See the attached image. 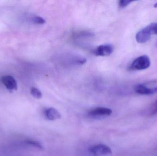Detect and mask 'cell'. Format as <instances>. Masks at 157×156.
Listing matches in <instances>:
<instances>
[{
	"label": "cell",
	"instance_id": "7",
	"mask_svg": "<svg viewBox=\"0 0 157 156\" xmlns=\"http://www.w3.org/2000/svg\"><path fill=\"white\" fill-rule=\"evenodd\" d=\"M151 36L152 35L146 27L136 34V39L138 43H145L150 39Z\"/></svg>",
	"mask_w": 157,
	"mask_h": 156
},
{
	"label": "cell",
	"instance_id": "16",
	"mask_svg": "<svg viewBox=\"0 0 157 156\" xmlns=\"http://www.w3.org/2000/svg\"><path fill=\"white\" fill-rule=\"evenodd\" d=\"M156 45H157V43Z\"/></svg>",
	"mask_w": 157,
	"mask_h": 156
},
{
	"label": "cell",
	"instance_id": "15",
	"mask_svg": "<svg viewBox=\"0 0 157 156\" xmlns=\"http://www.w3.org/2000/svg\"><path fill=\"white\" fill-rule=\"evenodd\" d=\"M154 7L157 8V2L155 4V5H154Z\"/></svg>",
	"mask_w": 157,
	"mask_h": 156
},
{
	"label": "cell",
	"instance_id": "5",
	"mask_svg": "<svg viewBox=\"0 0 157 156\" xmlns=\"http://www.w3.org/2000/svg\"><path fill=\"white\" fill-rule=\"evenodd\" d=\"M135 92L141 95H152L157 93V88H149L145 85L139 84L135 87Z\"/></svg>",
	"mask_w": 157,
	"mask_h": 156
},
{
	"label": "cell",
	"instance_id": "14",
	"mask_svg": "<svg viewBox=\"0 0 157 156\" xmlns=\"http://www.w3.org/2000/svg\"><path fill=\"white\" fill-rule=\"evenodd\" d=\"M132 2V1H125V0H122L120 1L119 2V6L121 8L126 7L128 5L130 4Z\"/></svg>",
	"mask_w": 157,
	"mask_h": 156
},
{
	"label": "cell",
	"instance_id": "4",
	"mask_svg": "<svg viewBox=\"0 0 157 156\" xmlns=\"http://www.w3.org/2000/svg\"><path fill=\"white\" fill-rule=\"evenodd\" d=\"M114 48L110 44H104L98 46L94 50V53L96 56H109L113 52Z\"/></svg>",
	"mask_w": 157,
	"mask_h": 156
},
{
	"label": "cell",
	"instance_id": "2",
	"mask_svg": "<svg viewBox=\"0 0 157 156\" xmlns=\"http://www.w3.org/2000/svg\"><path fill=\"white\" fill-rule=\"evenodd\" d=\"M89 152L94 156H106L112 154L110 147L105 144L95 145L89 148Z\"/></svg>",
	"mask_w": 157,
	"mask_h": 156
},
{
	"label": "cell",
	"instance_id": "9",
	"mask_svg": "<svg viewBox=\"0 0 157 156\" xmlns=\"http://www.w3.org/2000/svg\"><path fill=\"white\" fill-rule=\"evenodd\" d=\"M25 143L27 144L34 147H36V148H38V149H43V147H42V145L39 142L35 141V140H32V139H27V140H25Z\"/></svg>",
	"mask_w": 157,
	"mask_h": 156
},
{
	"label": "cell",
	"instance_id": "1",
	"mask_svg": "<svg viewBox=\"0 0 157 156\" xmlns=\"http://www.w3.org/2000/svg\"><path fill=\"white\" fill-rule=\"evenodd\" d=\"M151 62L150 59L147 56H142L138 57L133 61L130 69L131 70H143L146 69L150 67Z\"/></svg>",
	"mask_w": 157,
	"mask_h": 156
},
{
	"label": "cell",
	"instance_id": "3",
	"mask_svg": "<svg viewBox=\"0 0 157 156\" xmlns=\"http://www.w3.org/2000/svg\"><path fill=\"white\" fill-rule=\"evenodd\" d=\"M112 114V111L105 107H98L90 110L88 113L90 117L93 118H100L110 116Z\"/></svg>",
	"mask_w": 157,
	"mask_h": 156
},
{
	"label": "cell",
	"instance_id": "6",
	"mask_svg": "<svg viewBox=\"0 0 157 156\" xmlns=\"http://www.w3.org/2000/svg\"><path fill=\"white\" fill-rule=\"evenodd\" d=\"M1 80L7 89L11 91L17 89V83L15 79L12 76H3L1 78Z\"/></svg>",
	"mask_w": 157,
	"mask_h": 156
},
{
	"label": "cell",
	"instance_id": "13",
	"mask_svg": "<svg viewBox=\"0 0 157 156\" xmlns=\"http://www.w3.org/2000/svg\"><path fill=\"white\" fill-rule=\"evenodd\" d=\"M33 22L36 24H43L46 23V21L44 18L40 16H35L33 18Z\"/></svg>",
	"mask_w": 157,
	"mask_h": 156
},
{
	"label": "cell",
	"instance_id": "10",
	"mask_svg": "<svg viewBox=\"0 0 157 156\" xmlns=\"http://www.w3.org/2000/svg\"><path fill=\"white\" fill-rule=\"evenodd\" d=\"M146 114L148 116H153L157 114V100L152 105L151 108L146 112Z\"/></svg>",
	"mask_w": 157,
	"mask_h": 156
},
{
	"label": "cell",
	"instance_id": "12",
	"mask_svg": "<svg viewBox=\"0 0 157 156\" xmlns=\"http://www.w3.org/2000/svg\"><path fill=\"white\" fill-rule=\"evenodd\" d=\"M147 27L151 35L157 34V23L150 24Z\"/></svg>",
	"mask_w": 157,
	"mask_h": 156
},
{
	"label": "cell",
	"instance_id": "8",
	"mask_svg": "<svg viewBox=\"0 0 157 156\" xmlns=\"http://www.w3.org/2000/svg\"><path fill=\"white\" fill-rule=\"evenodd\" d=\"M45 117L49 121H55L59 120L61 118V115L59 111L54 108H48L44 111Z\"/></svg>",
	"mask_w": 157,
	"mask_h": 156
},
{
	"label": "cell",
	"instance_id": "11",
	"mask_svg": "<svg viewBox=\"0 0 157 156\" xmlns=\"http://www.w3.org/2000/svg\"><path fill=\"white\" fill-rule=\"evenodd\" d=\"M30 93H31V95L37 99H40L42 98V94L41 93V92L36 88H31V90H30Z\"/></svg>",
	"mask_w": 157,
	"mask_h": 156
}]
</instances>
